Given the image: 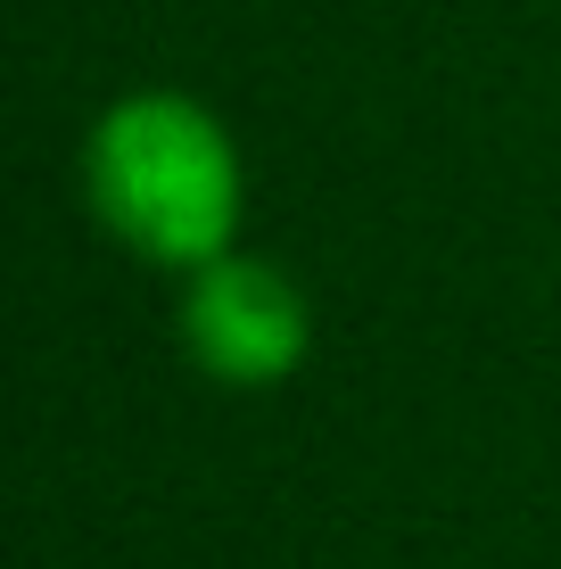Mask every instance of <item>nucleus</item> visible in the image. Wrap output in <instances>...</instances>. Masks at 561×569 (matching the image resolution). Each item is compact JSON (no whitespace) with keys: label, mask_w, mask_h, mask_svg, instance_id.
<instances>
[{"label":"nucleus","mask_w":561,"mask_h":569,"mask_svg":"<svg viewBox=\"0 0 561 569\" xmlns=\"http://www.w3.org/2000/svg\"><path fill=\"white\" fill-rule=\"evenodd\" d=\"M83 199L141 264L199 272L240 248V149L190 91H124L83 141Z\"/></svg>","instance_id":"nucleus-1"},{"label":"nucleus","mask_w":561,"mask_h":569,"mask_svg":"<svg viewBox=\"0 0 561 569\" xmlns=\"http://www.w3.org/2000/svg\"><path fill=\"white\" fill-rule=\"evenodd\" d=\"M173 339H182L190 371L216 388H281L314 356V306L273 257L231 248V257L182 272Z\"/></svg>","instance_id":"nucleus-2"}]
</instances>
